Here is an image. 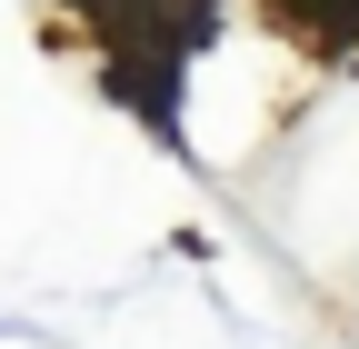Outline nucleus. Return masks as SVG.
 Instances as JSON below:
<instances>
[{"label":"nucleus","instance_id":"obj_1","mask_svg":"<svg viewBox=\"0 0 359 349\" xmlns=\"http://www.w3.org/2000/svg\"><path fill=\"white\" fill-rule=\"evenodd\" d=\"M280 20H299L309 40H339V50H359V0H269Z\"/></svg>","mask_w":359,"mask_h":349}]
</instances>
